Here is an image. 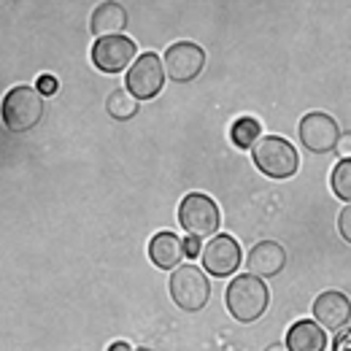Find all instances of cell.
<instances>
[{"mask_svg":"<svg viewBox=\"0 0 351 351\" xmlns=\"http://www.w3.org/2000/svg\"><path fill=\"white\" fill-rule=\"evenodd\" d=\"M330 184H332V192H335L341 200H349L351 203V160H341V162L335 165Z\"/></svg>","mask_w":351,"mask_h":351,"instance_id":"cell-18","label":"cell"},{"mask_svg":"<svg viewBox=\"0 0 351 351\" xmlns=\"http://www.w3.org/2000/svg\"><path fill=\"white\" fill-rule=\"evenodd\" d=\"M332 351H351V330H341L335 343H332Z\"/></svg>","mask_w":351,"mask_h":351,"instance_id":"cell-22","label":"cell"},{"mask_svg":"<svg viewBox=\"0 0 351 351\" xmlns=\"http://www.w3.org/2000/svg\"><path fill=\"white\" fill-rule=\"evenodd\" d=\"M125 27H128V11L122 3H100L89 16V33L97 38L122 36Z\"/></svg>","mask_w":351,"mask_h":351,"instance_id":"cell-13","label":"cell"},{"mask_svg":"<svg viewBox=\"0 0 351 351\" xmlns=\"http://www.w3.org/2000/svg\"><path fill=\"white\" fill-rule=\"evenodd\" d=\"M0 117H3V125L11 132L33 130L44 117L41 92L36 87H27V84L8 89L3 97V106H0Z\"/></svg>","mask_w":351,"mask_h":351,"instance_id":"cell-3","label":"cell"},{"mask_svg":"<svg viewBox=\"0 0 351 351\" xmlns=\"http://www.w3.org/2000/svg\"><path fill=\"white\" fill-rule=\"evenodd\" d=\"M38 92H41V97H49V95H54L57 92V79L54 76H41L38 79Z\"/></svg>","mask_w":351,"mask_h":351,"instance_id":"cell-21","label":"cell"},{"mask_svg":"<svg viewBox=\"0 0 351 351\" xmlns=\"http://www.w3.org/2000/svg\"><path fill=\"white\" fill-rule=\"evenodd\" d=\"M135 51L138 46L128 36H106V38H97L92 46V62L103 73H119L130 68Z\"/></svg>","mask_w":351,"mask_h":351,"instance_id":"cell-8","label":"cell"},{"mask_svg":"<svg viewBox=\"0 0 351 351\" xmlns=\"http://www.w3.org/2000/svg\"><path fill=\"white\" fill-rule=\"evenodd\" d=\"M265 351H289V349H287L284 343H273V346H267Z\"/></svg>","mask_w":351,"mask_h":351,"instance_id":"cell-25","label":"cell"},{"mask_svg":"<svg viewBox=\"0 0 351 351\" xmlns=\"http://www.w3.org/2000/svg\"><path fill=\"white\" fill-rule=\"evenodd\" d=\"M338 232H341V238L351 243V203L341 211V217H338Z\"/></svg>","mask_w":351,"mask_h":351,"instance_id":"cell-19","label":"cell"},{"mask_svg":"<svg viewBox=\"0 0 351 351\" xmlns=\"http://www.w3.org/2000/svg\"><path fill=\"white\" fill-rule=\"evenodd\" d=\"M108 351H132V349L125 343V341H117V343H111V346H108Z\"/></svg>","mask_w":351,"mask_h":351,"instance_id":"cell-24","label":"cell"},{"mask_svg":"<svg viewBox=\"0 0 351 351\" xmlns=\"http://www.w3.org/2000/svg\"><path fill=\"white\" fill-rule=\"evenodd\" d=\"M224 303H227V311L232 313L235 322H257L267 311V303H270V292L265 287L263 278L246 273V276H238L230 281L227 287V295H224Z\"/></svg>","mask_w":351,"mask_h":351,"instance_id":"cell-1","label":"cell"},{"mask_svg":"<svg viewBox=\"0 0 351 351\" xmlns=\"http://www.w3.org/2000/svg\"><path fill=\"white\" fill-rule=\"evenodd\" d=\"M313 319L324 330H341L351 319V300L343 292H335V289L322 292L313 300Z\"/></svg>","mask_w":351,"mask_h":351,"instance_id":"cell-11","label":"cell"},{"mask_svg":"<svg viewBox=\"0 0 351 351\" xmlns=\"http://www.w3.org/2000/svg\"><path fill=\"white\" fill-rule=\"evenodd\" d=\"M341 138V130H338V122L324 114V111H311L300 119V141L308 152L313 154H327L335 149Z\"/></svg>","mask_w":351,"mask_h":351,"instance_id":"cell-9","label":"cell"},{"mask_svg":"<svg viewBox=\"0 0 351 351\" xmlns=\"http://www.w3.org/2000/svg\"><path fill=\"white\" fill-rule=\"evenodd\" d=\"M200 249H203V246H200V238L189 235V238L184 241V254H186V257H197V254H200Z\"/></svg>","mask_w":351,"mask_h":351,"instance_id":"cell-23","label":"cell"},{"mask_svg":"<svg viewBox=\"0 0 351 351\" xmlns=\"http://www.w3.org/2000/svg\"><path fill=\"white\" fill-rule=\"evenodd\" d=\"M165 73L176 84L195 82L206 68V51L192 41H176L165 49Z\"/></svg>","mask_w":351,"mask_h":351,"instance_id":"cell-7","label":"cell"},{"mask_svg":"<svg viewBox=\"0 0 351 351\" xmlns=\"http://www.w3.org/2000/svg\"><path fill=\"white\" fill-rule=\"evenodd\" d=\"M287 349L289 351H324L327 349V332L311 322V319H303V322H295L287 332Z\"/></svg>","mask_w":351,"mask_h":351,"instance_id":"cell-15","label":"cell"},{"mask_svg":"<svg viewBox=\"0 0 351 351\" xmlns=\"http://www.w3.org/2000/svg\"><path fill=\"white\" fill-rule=\"evenodd\" d=\"M252 160L263 171V176L276 178V181L292 178L300 168L298 149L281 135H263L252 149Z\"/></svg>","mask_w":351,"mask_h":351,"instance_id":"cell-2","label":"cell"},{"mask_svg":"<svg viewBox=\"0 0 351 351\" xmlns=\"http://www.w3.org/2000/svg\"><path fill=\"white\" fill-rule=\"evenodd\" d=\"M184 241L176 232H157L149 241V260L157 265L160 270H176L184 260Z\"/></svg>","mask_w":351,"mask_h":351,"instance_id":"cell-14","label":"cell"},{"mask_svg":"<svg viewBox=\"0 0 351 351\" xmlns=\"http://www.w3.org/2000/svg\"><path fill=\"white\" fill-rule=\"evenodd\" d=\"M284 265H287V252L276 241H263V243H257L249 252V270L257 278H273V276H278L284 270Z\"/></svg>","mask_w":351,"mask_h":351,"instance_id":"cell-12","label":"cell"},{"mask_svg":"<svg viewBox=\"0 0 351 351\" xmlns=\"http://www.w3.org/2000/svg\"><path fill=\"white\" fill-rule=\"evenodd\" d=\"M230 138H232V143H235L238 149H254V143L263 138V128H260L257 119H252V117H241V119L232 125Z\"/></svg>","mask_w":351,"mask_h":351,"instance_id":"cell-17","label":"cell"},{"mask_svg":"<svg viewBox=\"0 0 351 351\" xmlns=\"http://www.w3.org/2000/svg\"><path fill=\"white\" fill-rule=\"evenodd\" d=\"M178 224L195 235V238H206V235H214L221 224L219 206L214 197L203 195V192H189L181 206H178Z\"/></svg>","mask_w":351,"mask_h":351,"instance_id":"cell-5","label":"cell"},{"mask_svg":"<svg viewBox=\"0 0 351 351\" xmlns=\"http://www.w3.org/2000/svg\"><path fill=\"white\" fill-rule=\"evenodd\" d=\"M106 111L111 114V119L125 122V119H132V117L138 114V100L132 97L128 89L119 87L108 95V100H106Z\"/></svg>","mask_w":351,"mask_h":351,"instance_id":"cell-16","label":"cell"},{"mask_svg":"<svg viewBox=\"0 0 351 351\" xmlns=\"http://www.w3.org/2000/svg\"><path fill=\"white\" fill-rule=\"evenodd\" d=\"M171 298L181 311H203L211 298V284L197 265H178L171 276Z\"/></svg>","mask_w":351,"mask_h":351,"instance_id":"cell-4","label":"cell"},{"mask_svg":"<svg viewBox=\"0 0 351 351\" xmlns=\"http://www.w3.org/2000/svg\"><path fill=\"white\" fill-rule=\"evenodd\" d=\"M138 351H152V349H138Z\"/></svg>","mask_w":351,"mask_h":351,"instance_id":"cell-26","label":"cell"},{"mask_svg":"<svg viewBox=\"0 0 351 351\" xmlns=\"http://www.w3.org/2000/svg\"><path fill=\"white\" fill-rule=\"evenodd\" d=\"M165 84V65L154 51H143L141 57H135V62L128 71L125 89L130 92L135 100H152L162 92Z\"/></svg>","mask_w":351,"mask_h":351,"instance_id":"cell-6","label":"cell"},{"mask_svg":"<svg viewBox=\"0 0 351 351\" xmlns=\"http://www.w3.org/2000/svg\"><path fill=\"white\" fill-rule=\"evenodd\" d=\"M335 152H338V157L351 160V132H341V138L335 143Z\"/></svg>","mask_w":351,"mask_h":351,"instance_id":"cell-20","label":"cell"},{"mask_svg":"<svg viewBox=\"0 0 351 351\" xmlns=\"http://www.w3.org/2000/svg\"><path fill=\"white\" fill-rule=\"evenodd\" d=\"M241 265V243L232 238V235H214L206 249H203V267L217 276V278H224L230 273H235Z\"/></svg>","mask_w":351,"mask_h":351,"instance_id":"cell-10","label":"cell"}]
</instances>
